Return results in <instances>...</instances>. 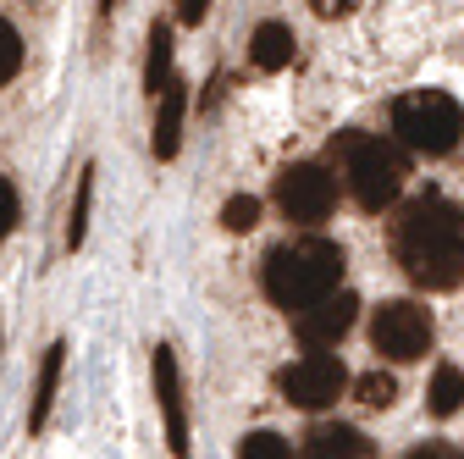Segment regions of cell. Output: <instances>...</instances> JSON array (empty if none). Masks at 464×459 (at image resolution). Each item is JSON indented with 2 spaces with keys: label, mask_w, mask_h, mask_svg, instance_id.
Returning <instances> with one entry per match:
<instances>
[{
  "label": "cell",
  "mask_w": 464,
  "mask_h": 459,
  "mask_svg": "<svg viewBox=\"0 0 464 459\" xmlns=\"http://www.w3.org/2000/svg\"><path fill=\"white\" fill-rule=\"evenodd\" d=\"M392 255L415 288H431V294L464 288V210L442 194H420L398 216Z\"/></svg>",
  "instance_id": "6da1fadb"
},
{
  "label": "cell",
  "mask_w": 464,
  "mask_h": 459,
  "mask_svg": "<svg viewBox=\"0 0 464 459\" xmlns=\"http://www.w3.org/2000/svg\"><path fill=\"white\" fill-rule=\"evenodd\" d=\"M343 249L332 239H287L266 255V299L287 316H299L310 310L315 299L337 294V282H343Z\"/></svg>",
  "instance_id": "7a4b0ae2"
},
{
  "label": "cell",
  "mask_w": 464,
  "mask_h": 459,
  "mask_svg": "<svg viewBox=\"0 0 464 459\" xmlns=\"http://www.w3.org/2000/svg\"><path fill=\"white\" fill-rule=\"evenodd\" d=\"M332 161L343 166V183H348V194H354L360 210H387L403 194V178H410L398 144H387L376 133H337Z\"/></svg>",
  "instance_id": "3957f363"
},
{
  "label": "cell",
  "mask_w": 464,
  "mask_h": 459,
  "mask_svg": "<svg viewBox=\"0 0 464 459\" xmlns=\"http://www.w3.org/2000/svg\"><path fill=\"white\" fill-rule=\"evenodd\" d=\"M392 133L415 155H453L464 139V105L442 89H415L392 105Z\"/></svg>",
  "instance_id": "277c9868"
},
{
  "label": "cell",
  "mask_w": 464,
  "mask_h": 459,
  "mask_svg": "<svg viewBox=\"0 0 464 459\" xmlns=\"http://www.w3.org/2000/svg\"><path fill=\"white\" fill-rule=\"evenodd\" d=\"M437 343V321L431 310H420L415 299H387L376 316H371V349L392 366H415L431 355Z\"/></svg>",
  "instance_id": "5b68a950"
},
{
  "label": "cell",
  "mask_w": 464,
  "mask_h": 459,
  "mask_svg": "<svg viewBox=\"0 0 464 459\" xmlns=\"http://www.w3.org/2000/svg\"><path fill=\"white\" fill-rule=\"evenodd\" d=\"M276 387H282L287 405H299V410H332L337 398H343V387H348V371H343V360H332V355H315V349H310L304 360L282 366Z\"/></svg>",
  "instance_id": "8992f818"
},
{
  "label": "cell",
  "mask_w": 464,
  "mask_h": 459,
  "mask_svg": "<svg viewBox=\"0 0 464 459\" xmlns=\"http://www.w3.org/2000/svg\"><path fill=\"white\" fill-rule=\"evenodd\" d=\"M276 205H282L287 221H304V227L326 221L332 205H337V178L315 161H299V166H287L276 178Z\"/></svg>",
  "instance_id": "52a82bcc"
},
{
  "label": "cell",
  "mask_w": 464,
  "mask_h": 459,
  "mask_svg": "<svg viewBox=\"0 0 464 459\" xmlns=\"http://www.w3.org/2000/svg\"><path fill=\"white\" fill-rule=\"evenodd\" d=\"M354 321H360V299L348 294V288H337V294L315 299L310 310H299V316H294V332H299L304 349L326 355V349H337V343L354 332Z\"/></svg>",
  "instance_id": "ba28073f"
},
{
  "label": "cell",
  "mask_w": 464,
  "mask_h": 459,
  "mask_svg": "<svg viewBox=\"0 0 464 459\" xmlns=\"http://www.w3.org/2000/svg\"><path fill=\"white\" fill-rule=\"evenodd\" d=\"M155 405L166 421V443L178 459H188V410H183V371H178V349H155Z\"/></svg>",
  "instance_id": "9c48e42d"
},
{
  "label": "cell",
  "mask_w": 464,
  "mask_h": 459,
  "mask_svg": "<svg viewBox=\"0 0 464 459\" xmlns=\"http://www.w3.org/2000/svg\"><path fill=\"white\" fill-rule=\"evenodd\" d=\"M160 111H155V139H150V150H155V161H171L183 150V117H188V89L171 78L160 94Z\"/></svg>",
  "instance_id": "30bf717a"
},
{
  "label": "cell",
  "mask_w": 464,
  "mask_h": 459,
  "mask_svg": "<svg viewBox=\"0 0 464 459\" xmlns=\"http://www.w3.org/2000/svg\"><path fill=\"white\" fill-rule=\"evenodd\" d=\"M371 437L360 426H343V421H326L304 437V459H371Z\"/></svg>",
  "instance_id": "8fae6325"
},
{
  "label": "cell",
  "mask_w": 464,
  "mask_h": 459,
  "mask_svg": "<svg viewBox=\"0 0 464 459\" xmlns=\"http://www.w3.org/2000/svg\"><path fill=\"white\" fill-rule=\"evenodd\" d=\"M62 371H67V343H50L44 360H39V382H34V405H28V432L50 426L55 410V393H62Z\"/></svg>",
  "instance_id": "7c38bea8"
},
{
  "label": "cell",
  "mask_w": 464,
  "mask_h": 459,
  "mask_svg": "<svg viewBox=\"0 0 464 459\" xmlns=\"http://www.w3.org/2000/svg\"><path fill=\"white\" fill-rule=\"evenodd\" d=\"M249 62L260 73H282V67H294V28L287 23H260L249 34Z\"/></svg>",
  "instance_id": "4fadbf2b"
},
{
  "label": "cell",
  "mask_w": 464,
  "mask_h": 459,
  "mask_svg": "<svg viewBox=\"0 0 464 459\" xmlns=\"http://www.w3.org/2000/svg\"><path fill=\"white\" fill-rule=\"evenodd\" d=\"M171 50H178V39H171V23H150V55H144V89L160 94L171 83Z\"/></svg>",
  "instance_id": "5bb4252c"
},
{
  "label": "cell",
  "mask_w": 464,
  "mask_h": 459,
  "mask_svg": "<svg viewBox=\"0 0 464 459\" xmlns=\"http://www.w3.org/2000/svg\"><path fill=\"white\" fill-rule=\"evenodd\" d=\"M426 405H431V415H437V421H448V415H459V410H464V371H459V366H437Z\"/></svg>",
  "instance_id": "9a60e30c"
},
{
  "label": "cell",
  "mask_w": 464,
  "mask_h": 459,
  "mask_svg": "<svg viewBox=\"0 0 464 459\" xmlns=\"http://www.w3.org/2000/svg\"><path fill=\"white\" fill-rule=\"evenodd\" d=\"M89 210H94V166L78 171V200H72V221H67V249H78L89 239Z\"/></svg>",
  "instance_id": "2e32d148"
},
{
  "label": "cell",
  "mask_w": 464,
  "mask_h": 459,
  "mask_svg": "<svg viewBox=\"0 0 464 459\" xmlns=\"http://www.w3.org/2000/svg\"><path fill=\"white\" fill-rule=\"evenodd\" d=\"M354 393H360L365 410H392V405H398V382H392L387 371H365V376L354 382Z\"/></svg>",
  "instance_id": "e0dca14e"
},
{
  "label": "cell",
  "mask_w": 464,
  "mask_h": 459,
  "mask_svg": "<svg viewBox=\"0 0 464 459\" xmlns=\"http://www.w3.org/2000/svg\"><path fill=\"white\" fill-rule=\"evenodd\" d=\"M221 227L227 233H249V227H260V200L255 194H232L221 205Z\"/></svg>",
  "instance_id": "ac0fdd59"
},
{
  "label": "cell",
  "mask_w": 464,
  "mask_h": 459,
  "mask_svg": "<svg viewBox=\"0 0 464 459\" xmlns=\"http://www.w3.org/2000/svg\"><path fill=\"white\" fill-rule=\"evenodd\" d=\"M23 73V34L12 23H0V89Z\"/></svg>",
  "instance_id": "d6986e66"
},
{
  "label": "cell",
  "mask_w": 464,
  "mask_h": 459,
  "mask_svg": "<svg viewBox=\"0 0 464 459\" xmlns=\"http://www.w3.org/2000/svg\"><path fill=\"white\" fill-rule=\"evenodd\" d=\"M238 459H294V448H287L276 432H249L238 443Z\"/></svg>",
  "instance_id": "ffe728a7"
},
{
  "label": "cell",
  "mask_w": 464,
  "mask_h": 459,
  "mask_svg": "<svg viewBox=\"0 0 464 459\" xmlns=\"http://www.w3.org/2000/svg\"><path fill=\"white\" fill-rule=\"evenodd\" d=\"M12 227H17V189L0 178V244L12 239Z\"/></svg>",
  "instance_id": "44dd1931"
},
{
  "label": "cell",
  "mask_w": 464,
  "mask_h": 459,
  "mask_svg": "<svg viewBox=\"0 0 464 459\" xmlns=\"http://www.w3.org/2000/svg\"><path fill=\"white\" fill-rule=\"evenodd\" d=\"M205 12H210V0H178V23H188V28H199Z\"/></svg>",
  "instance_id": "7402d4cb"
},
{
  "label": "cell",
  "mask_w": 464,
  "mask_h": 459,
  "mask_svg": "<svg viewBox=\"0 0 464 459\" xmlns=\"http://www.w3.org/2000/svg\"><path fill=\"white\" fill-rule=\"evenodd\" d=\"M410 459H459V454H453V448H442V443H420Z\"/></svg>",
  "instance_id": "603a6c76"
},
{
  "label": "cell",
  "mask_w": 464,
  "mask_h": 459,
  "mask_svg": "<svg viewBox=\"0 0 464 459\" xmlns=\"http://www.w3.org/2000/svg\"><path fill=\"white\" fill-rule=\"evenodd\" d=\"M100 12H116V0H100Z\"/></svg>",
  "instance_id": "cb8c5ba5"
}]
</instances>
